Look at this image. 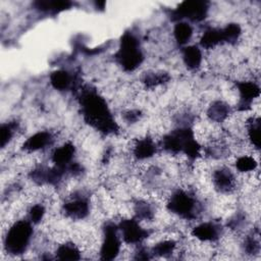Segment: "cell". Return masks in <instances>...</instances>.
<instances>
[{
	"label": "cell",
	"mask_w": 261,
	"mask_h": 261,
	"mask_svg": "<svg viewBox=\"0 0 261 261\" xmlns=\"http://www.w3.org/2000/svg\"><path fill=\"white\" fill-rule=\"evenodd\" d=\"M82 115L86 123L103 135H115L119 126L104 96L93 88H83L80 94Z\"/></svg>",
	"instance_id": "obj_1"
},
{
	"label": "cell",
	"mask_w": 261,
	"mask_h": 261,
	"mask_svg": "<svg viewBox=\"0 0 261 261\" xmlns=\"http://www.w3.org/2000/svg\"><path fill=\"white\" fill-rule=\"evenodd\" d=\"M3 229V250L6 254L17 256L28 253L35 237V225L28 218L17 217Z\"/></svg>",
	"instance_id": "obj_2"
},
{
	"label": "cell",
	"mask_w": 261,
	"mask_h": 261,
	"mask_svg": "<svg viewBox=\"0 0 261 261\" xmlns=\"http://www.w3.org/2000/svg\"><path fill=\"white\" fill-rule=\"evenodd\" d=\"M114 59L124 71H134L143 63L144 53L140 40L134 33L125 32L121 36Z\"/></svg>",
	"instance_id": "obj_3"
},
{
	"label": "cell",
	"mask_w": 261,
	"mask_h": 261,
	"mask_svg": "<svg viewBox=\"0 0 261 261\" xmlns=\"http://www.w3.org/2000/svg\"><path fill=\"white\" fill-rule=\"evenodd\" d=\"M209 10L207 2L203 1H185L180 3L173 11V20L199 22L205 19Z\"/></svg>",
	"instance_id": "obj_4"
},
{
	"label": "cell",
	"mask_w": 261,
	"mask_h": 261,
	"mask_svg": "<svg viewBox=\"0 0 261 261\" xmlns=\"http://www.w3.org/2000/svg\"><path fill=\"white\" fill-rule=\"evenodd\" d=\"M180 58L184 66L190 71H198L204 62V53L199 45L189 44L181 48Z\"/></svg>",
	"instance_id": "obj_5"
},
{
	"label": "cell",
	"mask_w": 261,
	"mask_h": 261,
	"mask_svg": "<svg viewBox=\"0 0 261 261\" xmlns=\"http://www.w3.org/2000/svg\"><path fill=\"white\" fill-rule=\"evenodd\" d=\"M172 37L173 41L181 47H185L190 44L192 41L195 31L192 23L188 21H176L172 30Z\"/></svg>",
	"instance_id": "obj_6"
},
{
	"label": "cell",
	"mask_w": 261,
	"mask_h": 261,
	"mask_svg": "<svg viewBox=\"0 0 261 261\" xmlns=\"http://www.w3.org/2000/svg\"><path fill=\"white\" fill-rule=\"evenodd\" d=\"M49 80L51 86L59 92L68 91L73 85V76L66 69H57L53 71L50 74Z\"/></svg>",
	"instance_id": "obj_7"
},
{
	"label": "cell",
	"mask_w": 261,
	"mask_h": 261,
	"mask_svg": "<svg viewBox=\"0 0 261 261\" xmlns=\"http://www.w3.org/2000/svg\"><path fill=\"white\" fill-rule=\"evenodd\" d=\"M71 4L72 3L68 1H41V2L34 3V5L38 10L44 11V12H53V13L70 8Z\"/></svg>",
	"instance_id": "obj_8"
}]
</instances>
